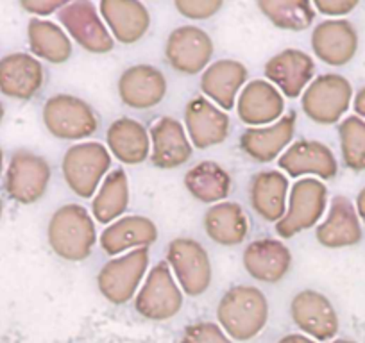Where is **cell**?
Wrapping results in <instances>:
<instances>
[{
  "instance_id": "6da1fadb",
  "label": "cell",
  "mask_w": 365,
  "mask_h": 343,
  "mask_svg": "<svg viewBox=\"0 0 365 343\" xmlns=\"http://www.w3.org/2000/svg\"><path fill=\"white\" fill-rule=\"evenodd\" d=\"M217 320L222 331L237 342H249L269 322V300L255 286H231L217 306Z\"/></svg>"
},
{
  "instance_id": "7a4b0ae2",
  "label": "cell",
  "mask_w": 365,
  "mask_h": 343,
  "mask_svg": "<svg viewBox=\"0 0 365 343\" xmlns=\"http://www.w3.org/2000/svg\"><path fill=\"white\" fill-rule=\"evenodd\" d=\"M52 252L65 261H84L97 243L96 220L81 204H65L52 213L47 226Z\"/></svg>"
},
{
  "instance_id": "3957f363",
  "label": "cell",
  "mask_w": 365,
  "mask_h": 343,
  "mask_svg": "<svg viewBox=\"0 0 365 343\" xmlns=\"http://www.w3.org/2000/svg\"><path fill=\"white\" fill-rule=\"evenodd\" d=\"M111 154L99 142H84L68 147L61 161L66 186L81 199L96 197L104 177L110 174Z\"/></svg>"
},
{
  "instance_id": "277c9868",
  "label": "cell",
  "mask_w": 365,
  "mask_h": 343,
  "mask_svg": "<svg viewBox=\"0 0 365 343\" xmlns=\"http://www.w3.org/2000/svg\"><path fill=\"white\" fill-rule=\"evenodd\" d=\"M43 125L54 138L66 142H83L99 129V117L86 100L79 97L52 95L41 110Z\"/></svg>"
},
{
  "instance_id": "5b68a950",
  "label": "cell",
  "mask_w": 365,
  "mask_h": 343,
  "mask_svg": "<svg viewBox=\"0 0 365 343\" xmlns=\"http://www.w3.org/2000/svg\"><path fill=\"white\" fill-rule=\"evenodd\" d=\"M353 100V86L340 73L315 77L301 95V107L312 122L321 125L339 124Z\"/></svg>"
},
{
  "instance_id": "8992f818",
  "label": "cell",
  "mask_w": 365,
  "mask_h": 343,
  "mask_svg": "<svg viewBox=\"0 0 365 343\" xmlns=\"http://www.w3.org/2000/svg\"><path fill=\"white\" fill-rule=\"evenodd\" d=\"M328 206V188L314 177H303L289 191L285 216L276 223V233L290 240L303 231L312 229L322 218Z\"/></svg>"
},
{
  "instance_id": "52a82bcc",
  "label": "cell",
  "mask_w": 365,
  "mask_h": 343,
  "mask_svg": "<svg viewBox=\"0 0 365 343\" xmlns=\"http://www.w3.org/2000/svg\"><path fill=\"white\" fill-rule=\"evenodd\" d=\"M167 263L182 293L199 297L212 286L213 268L208 250L194 238H174L167 248Z\"/></svg>"
},
{
  "instance_id": "ba28073f",
  "label": "cell",
  "mask_w": 365,
  "mask_h": 343,
  "mask_svg": "<svg viewBox=\"0 0 365 343\" xmlns=\"http://www.w3.org/2000/svg\"><path fill=\"white\" fill-rule=\"evenodd\" d=\"M147 267H149L147 247L135 248L117 258H111L97 275V288L101 295L115 306L128 304L138 293Z\"/></svg>"
},
{
  "instance_id": "9c48e42d",
  "label": "cell",
  "mask_w": 365,
  "mask_h": 343,
  "mask_svg": "<svg viewBox=\"0 0 365 343\" xmlns=\"http://www.w3.org/2000/svg\"><path fill=\"white\" fill-rule=\"evenodd\" d=\"M58 20L70 40L91 54H108L115 48V40L104 23L97 6L90 0L66 2L58 11Z\"/></svg>"
},
{
  "instance_id": "30bf717a",
  "label": "cell",
  "mask_w": 365,
  "mask_h": 343,
  "mask_svg": "<svg viewBox=\"0 0 365 343\" xmlns=\"http://www.w3.org/2000/svg\"><path fill=\"white\" fill-rule=\"evenodd\" d=\"M51 177V164L43 156L31 150H16L6 170L4 190L16 204L31 206L43 197Z\"/></svg>"
},
{
  "instance_id": "8fae6325",
  "label": "cell",
  "mask_w": 365,
  "mask_h": 343,
  "mask_svg": "<svg viewBox=\"0 0 365 343\" xmlns=\"http://www.w3.org/2000/svg\"><path fill=\"white\" fill-rule=\"evenodd\" d=\"M182 302V292L175 283L170 267L167 261H161L154 265L136 293L135 310L147 320L165 322L181 311Z\"/></svg>"
},
{
  "instance_id": "7c38bea8",
  "label": "cell",
  "mask_w": 365,
  "mask_h": 343,
  "mask_svg": "<svg viewBox=\"0 0 365 343\" xmlns=\"http://www.w3.org/2000/svg\"><path fill=\"white\" fill-rule=\"evenodd\" d=\"M215 52L212 36L197 26L175 27L165 41L168 66L182 75H197L210 66Z\"/></svg>"
},
{
  "instance_id": "4fadbf2b",
  "label": "cell",
  "mask_w": 365,
  "mask_h": 343,
  "mask_svg": "<svg viewBox=\"0 0 365 343\" xmlns=\"http://www.w3.org/2000/svg\"><path fill=\"white\" fill-rule=\"evenodd\" d=\"M182 118L192 147L199 150L220 145L230 136V115L202 95L188 100Z\"/></svg>"
},
{
  "instance_id": "5bb4252c",
  "label": "cell",
  "mask_w": 365,
  "mask_h": 343,
  "mask_svg": "<svg viewBox=\"0 0 365 343\" xmlns=\"http://www.w3.org/2000/svg\"><path fill=\"white\" fill-rule=\"evenodd\" d=\"M294 324L317 342L333 339L339 332V315L331 300L317 290H303L290 302Z\"/></svg>"
},
{
  "instance_id": "9a60e30c",
  "label": "cell",
  "mask_w": 365,
  "mask_h": 343,
  "mask_svg": "<svg viewBox=\"0 0 365 343\" xmlns=\"http://www.w3.org/2000/svg\"><path fill=\"white\" fill-rule=\"evenodd\" d=\"M267 80L274 84L287 99L303 95L314 80L315 63L310 54L299 48H285L269 59L263 66Z\"/></svg>"
},
{
  "instance_id": "2e32d148",
  "label": "cell",
  "mask_w": 365,
  "mask_h": 343,
  "mask_svg": "<svg viewBox=\"0 0 365 343\" xmlns=\"http://www.w3.org/2000/svg\"><path fill=\"white\" fill-rule=\"evenodd\" d=\"M297 113L290 110L278 122L265 127H249L240 136V149L256 163H270L292 145Z\"/></svg>"
},
{
  "instance_id": "e0dca14e",
  "label": "cell",
  "mask_w": 365,
  "mask_h": 343,
  "mask_svg": "<svg viewBox=\"0 0 365 343\" xmlns=\"http://www.w3.org/2000/svg\"><path fill=\"white\" fill-rule=\"evenodd\" d=\"M118 97L133 110H153L167 97V77L153 65H135L118 77Z\"/></svg>"
},
{
  "instance_id": "ac0fdd59",
  "label": "cell",
  "mask_w": 365,
  "mask_h": 343,
  "mask_svg": "<svg viewBox=\"0 0 365 343\" xmlns=\"http://www.w3.org/2000/svg\"><path fill=\"white\" fill-rule=\"evenodd\" d=\"M237 113L249 127H265L285 115V97L267 79H255L242 88Z\"/></svg>"
},
{
  "instance_id": "d6986e66",
  "label": "cell",
  "mask_w": 365,
  "mask_h": 343,
  "mask_svg": "<svg viewBox=\"0 0 365 343\" xmlns=\"http://www.w3.org/2000/svg\"><path fill=\"white\" fill-rule=\"evenodd\" d=\"M279 168L287 172L289 177L315 176L319 179H335L339 163L328 145L315 139H297L278 159Z\"/></svg>"
},
{
  "instance_id": "ffe728a7",
  "label": "cell",
  "mask_w": 365,
  "mask_h": 343,
  "mask_svg": "<svg viewBox=\"0 0 365 343\" xmlns=\"http://www.w3.org/2000/svg\"><path fill=\"white\" fill-rule=\"evenodd\" d=\"M150 136V163L161 170L182 167L192 157L194 147L185 125L174 117H161L153 124Z\"/></svg>"
},
{
  "instance_id": "44dd1931",
  "label": "cell",
  "mask_w": 365,
  "mask_h": 343,
  "mask_svg": "<svg viewBox=\"0 0 365 343\" xmlns=\"http://www.w3.org/2000/svg\"><path fill=\"white\" fill-rule=\"evenodd\" d=\"M312 51L315 58L329 66H344L356 56V27L346 19H329L312 31Z\"/></svg>"
},
{
  "instance_id": "7402d4cb",
  "label": "cell",
  "mask_w": 365,
  "mask_h": 343,
  "mask_svg": "<svg viewBox=\"0 0 365 343\" xmlns=\"http://www.w3.org/2000/svg\"><path fill=\"white\" fill-rule=\"evenodd\" d=\"M45 72L40 59L26 52L0 58V93L15 100H31L43 86Z\"/></svg>"
},
{
  "instance_id": "603a6c76",
  "label": "cell",
  "mask_w": 365,
  "mask_h": 343,
  "mask_svg": "<svg viewBox=\"0 0 365 343\" xmlns=\"http://www.w3.org/2000/svg\"><path fill=\"white\" fill-rule=\"evenodd\" d=\"M242 263L255 281L274 285L289 274L292 267V252L283 241L262 238L245 247Z\"/></svg>"
},
{
  "instance_id": "cb8c5ba5",
  "label": "cell",
  "mask_w": 365,
  "mask_h": 343,
  "mask_svg": "<svg viewBox=\"0 0 365 343\" xmlns=\"http://www.w3.org/2000/svg\"><path fill=\"white\" fill-rule=\"evenodd\" d=\"M247 66L237 59H219L201 75L202 97L212 100L222 111L237 107V99L247 83Z\"/></svg>"
},
{
  "instance_id": "d4e9b609",
  "label": "cell",
  "mask_w": 365,
  "mask_h": 343,
  "mask_svg": "<svg viewBox=\"0 0 365 343\" xmlns=\"http://www.w3.org/2000/svg\"><path fill=\"white\" fill-rule=\"evenodd\" d=\"M99 13L115 41L135 45L150 27V15L138 0H101Z\"/></svg>"
},
{
  "instance_id": "484cf974",
  "label": "cell",
  "mask_w": 365,
  "mask_h": 343,
  "mask_svg": "<svg viewBox=\"0 0 365 343\" xmlns=\"http://www.w3.org/2000/svg\"><path fill=\"white\" fill-rule=\"evenodd\" d=\"M158 240V226L150 218L142 215H128L115 220L99 236V245L108 255L131 252L135 248H149Z\"/></svg>"
},
{
  "instance_id": "4316f807",
  "label": "cell",
  "mask_w": 365,
  "mask_h": 343,
  "mask_svg": "<svg viewBox=\"0 0 365 343\" xmlns=\"http://www.w3.org/2000/svg\"><path fill=\"white\" fill-rule=\"evenodd\" d=\"M361 223L358 218L356 208L344 195L331 199L328 216L315 229V238L326 248H344L360 243Z\"/></svg>"
},
{
  "instance_id": "83f0119b",
  "label": "cell",
  "mask_w": 365,
  "mask_h": 343,
  "mask_svg": "<svg viewBox=\"0 0 365 343\" xmlns=\"http://www.w3.org/2000/svg\"><path fill=\"white\" fill-rule=\"evenodd\" d=\"M249 201L256 215L265 222L278 223L289 202V177L278 170L258 172L251 179Z\"/></svg>"
},
{
  "instance_id": "f1b7e54d",
  "label": "cell",
  "mask_w": 365,
  "mask_h": 343,
  "mask_svg": "<svg viewBox=\"0 0 365 343\" xmlns=\"http://www.w3.org/2000/svg\"><path fill=\"white\" fill-rule=\"evenodd\" d=\"M108 150L124 164H140L150 157V136L145 125L135 118L122 117L108 127Z\"/></svg>"
},
{
  "instance_id": "f546056e",
  "label": "cell",
  "mask_w": 365,
  "mask_h": 343,
  "mask_svg": "<svg viewBox=\"0 0 365 343\" xmlns=\"http://www.w3.org/2000/svg\"><path fill=\"white\" fill-rule=\"evenodd\" d=\"M205 231L210 240L222 247L244 243L249 234V220L238 202L224 201L205 213Z\"/></svg>"
},
{
  "instance_id": "4dcf8cb0",
  "label": "cell",
  "mask_w": 365,
  "mask_h": 343,
  "mask_svg": "<svg viewBox=\"0 0 365 343\" xmlns=\"http://www.w3.org/2000/svg\"><path fill=\"white\" fill-rule=\"evenodd\" d=\"M188 194L202 204H219L231 194L230 172L217 161H201L185 174L182 179Z\"/></svg>"
},
{
  "instance_id": "1f68e13d",
  "label": "cell",
  "mask_w": 365,
  "mask_h": 343,
  "mask_svg": "<svg viewBox=\"0 0 365 343\" xmlns=\"http://www.w3.org/2000/svg\"><path fill=\"white\" fill-rule=\"evenodd\" d=\"M27 41L34 58L52 65H63L72 56V40L63 27L51 20L31 19L27 23Z\"/></svg>"
},
{
  "instance_id": "d6a6232c",
  "label": "cell",
  "mask_w": 365,
  "mask_h": 343,
  "mask_svg": "<svg viewBox=\"0 0 365 343\" xmlns=\"http://www.w3.org/2000/svg\"><path fill=\"white\" fill-rule=\"evenodd\" d=\"M129 208V179L124 168H115L104 177L97 195L91 201V216L97 223H113Z\"/></svg>"
},
{
  "instance_id": "836d02e7",
  "label": "cell",
  "mask_w": 365,
  "mask_h": 343,
  "mask_svg": "<svg viewBox=\"0 0 365 343\" xmlns=\"http://www.w3.org/2000/svg\"><path fill=\"white\" fill-rule=\"evenodd\" d=\"M256 6L274 27L294 33L308 29L317 13L308 0H258Z\"/></svg>"
},
{
  "instance_id": "e575fe53",
  "label": "cell",
  "mask_w": 365,
  "mask_h": 343,
  "mask_svg": "<svg viewBox=\"0 0 365 343\" xmlns=\"http://www.w3.org/2000/svg\"><path fill=\"white\" fill-rule=\"evenodd\" d=\"M342 161L349 170H365V120L356 115L346 117L339 124Z\"/></svg>"
},
{
  "instance_id": "d590c367",
  "label": "cell",
  "mask_w": 365,
  "mask_h": 343,
  "mask_svg": "<svg viewBox=\"0 0 365 343\" xmlns=\"http://www.w3.org/2000/svg\"><path fill=\"white\" fill-rule=\"evenodd\" d=\"M179 343H231V338L215 322H197L185 329Z\"/></svg>"
},
{
  "instance_id": "8d00e7d4",
  "label": "cell",
  "mask_w": 365,
  "mask_h": 343,
  "mask_svg": "<svg viewBox=\"0 0 365 343\" xmlns=\"http://www.w3.org/2000/svg\"><path fill=\"white\" fill-rule=\"evenodd\" d=\"M174 8L188 20H208L224 8L222 0H175Z\"/></svg>"
},
{
  "instance_id": "74e56055",
  "label": "cell",
  "mask_w": 365,
  "mask_h": 343,
  "mask_svg": "<svg viewBox=\"0 0 365 343\" xmlns=\"http://www.w3.org/2000/svg\"><path fill=\"white\" fill-rule=\"evenodd\" d=\"M312 6H314L315 11L321 13V15L339 19V16L349 15L353 9H356L358 0H314Z\"/></svg>"
},
{
  "instance_id": "f35d334b",
  "label": "cell",
  "mask_w": 365,
  "mask_h": 343,
  "mask_svg": "<svg viewBox=\"0 0 365 343\" xmlns=\"http://www.w3.org/2000/svg\"><path fill=\"white\" fill-rule=\"evenodd\" d=\"M65 0H22L20 8L24 11L31 13V15H36V19H40V16H48L52 13H58L59 9L65 8Z\"/></svg>"
},
{
  "instance_id": "ab89813d",
  "label": "cell",
  "mask_w": 365,
  "mask_h": 343,
  "mask_svg": "<svg viewBox=\"0 0 365 343\" xmlns=\"http://www.w3.org/2000/svg\"><path fill=\"white\" fill-rule=\"evenodd\" d=\"M353 107H354V113H356V117H360L361 120H365V86L364 88L358 90V93L354 95Z\"/></svg>"
},
{
  "instance_id": "60d3db41",
  "label": "cell",
  "mask_w": 365,
  "mask_h": 343,
  "mask_svg": "<svg viewBox=\"0 0 365 343\" xmlns=\"http://www.w3.org/2000/svg\"><path fill=\"white\" fill-rule=\"evenodd\" d=\"M278 343H315V342L304 334H287L283 336L282 339H278Z\"/></svg>"
},
{
  "instance_id": "b9f144b4",
  "label": "cell",
  "mask_w": 365,
  "mask_h": 343,
  "mask_svg": "<svg viewBox=\"0 0 365 343\" xmlns=\"http://www.w3.org/2000/svg\"><path fill=\"white\" fill-rule=\"evenodd\" d=\"M356 213L358 218L365 223V188H361L356 197Z\"/></svg>"
},
{
  "instance_id": "7bdbcfd3",
  "label": "cell",
  "mask_w": 365,
  "mask_h": 343,
  "mask_svg": "<svg viewBox=\"0 0 365 343\" xmlns=\"http://www.w3.org/2000/svg\"><path fill=\"white\" fill-rule=\"evenodd\" d=\"M2 170H4V152L0 149V176H2Z\"/></svg>"
},
{
  "instance_id": "ee69618b",
  "label": "cell",
  "mask_w": 365,
  "mask_h": 343,
  "mask_svg": "<svg viewBox=\"0 0 365 343\" xmlns=\"http://www.w3.org/2000/svg\"><path fill=\"white\" fill-rule=\"evenodd\" d=\"M4 115H6L4 106H2V102H0V124H2V120H4Z\"/></svg>"
},
{
  "instance_id": "f6af8a7d",
  "label": "cell",
  "mask_w": 365,
  "mask_h": 343,
  "mask_svg": "<svg viewBox=\"0 0 365 343\" xmlns=\"http://www.w3.org/2000/svg\"><path fill=\"white\" fill-rule=\"evenodd\" d=\"M2 215H4V202L0 199V220H2Z\"/></svg>"
},
{
  "instance_id": "bcb514c9",
  "label": "cell",
  "mask_w": 365,
  "mask_h": 343,
  "mask_svg": "<svg viewBox=\"0 0 365 343\" xmlns=\"http://www.w3.org/2000/svg\"><path fill=\"white\" fill-rule=\"evenodd\" d=\"M333 343H356V342H353V339H335Z\"/></svg>"
}]
</instances>
